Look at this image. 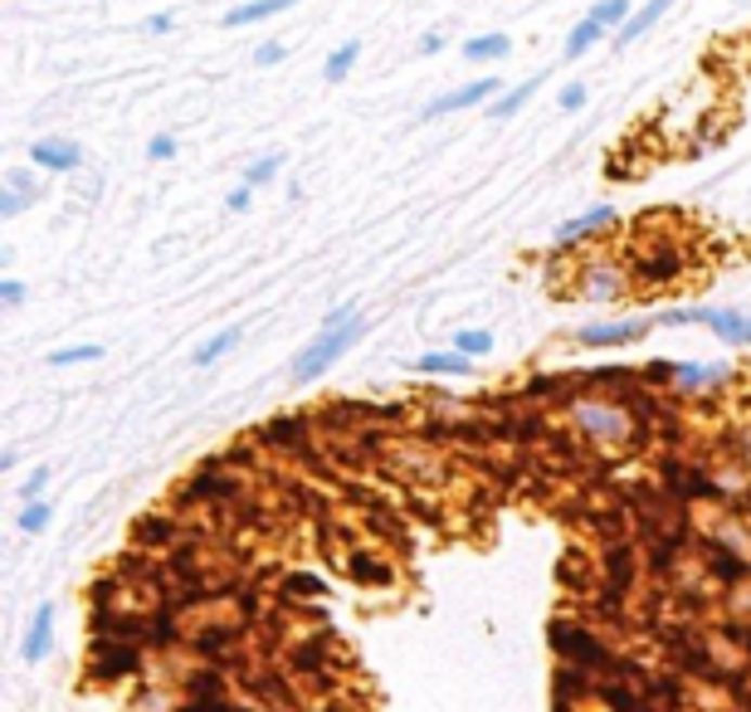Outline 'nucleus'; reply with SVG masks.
Segmentation results:
<instances>
[{"instance_id":"nucleus-37","label":"nucleus","mask_w":751,"mask_h":712,"mask_svg":"<svg viewBox=\"0 0 751 712\" xmlns=\"http://www.w3.org/2000/svg\"><path fill=\"white\" fill-rule=\"evenodd\" d=\"M731 454H737L741 464L751 468V425H741V429H737V439H731Z\"/></svg>"},{"instance_id":"nucleus-31","label":"nucleus","mask_w":751,"mask_h":712,"mask_svg":"<svg viewBox=\"0 0 751 712\" xmlns=\"http://www.w3.org/2000/svg\"><path fill=\"white\" fill-rule=\"evenodd\" d=\"M49 478H54V468H49V464L29 468L25 483H20V503H39V497H44V488H49Z\"/></svg>"},{"instance_id":"nucleus-1","label":"nucleus","mask_w":751,"mask_h":712,"mask_svg":"<svg viewBox=\"0 0 751 712\" xmlns=\"http://www.w3.org/2000/svg\"><path fill=\"white\" fill-rule=\"evenodd\" d=\"M561 419H566V435L591 449H639L649 439V429L639 425V415L620 396H595V390L571 396L561 400Z\"/></svg>"},{"instance_id":"nucleus-21","label":"nucleus","mask_w":751,"mask_h":712,"mask_svg":"<svg viewBox=\"0 0 751 712\" xmlns=\"http://www.w3.org/2000/svg\"><path fill=\"white\" fill-rule=\"evenodd\" d=\"M239 341H244V327H220L210 341H200V347H195V366L205 371V366H215V361H224L234 347H239Z\"/></svg>"},{"instance_id":"nucleus-9","label":"nucleus","mask_w":751,"mask_h":712,"mask_svg":"<svg viewBox=\"0 0 751 712\" xmlns=\"http://www.w3.org/2000/svg\"><path fill=\"white\" fill-rule=\"evenodd\" d=\"M312 439H318V425H312V419H298V415H279L259 429V444H269L273 454H293V458H308Z\"/></svg>"},{"instance_id":"nucleus-8","label":"nucleus","mask_w":751,"mask_h":712,"mask_svg":"<svg viewBox=\"0 0 751 712\" xmlns=\"http://www.w3.org/2000/svg\"><path fill=\"white\" fill-rule=\"evenodd\" d=\"M624 263L634 269V283H639V288H659V283H678V269L688 259H683V249H673V244L649 240L644 249H634Z\"/></svg>"},{"instance_id":"nucleus-17","label":"nucleus","mask_w":751,"mask_h":712,"mask_svg":"<svg viewBox=\"0 0 751 712\" xmlns=\"http://www.w3.org/2000/svg\"><path fill=\"white\" fill-rule=\"evenodd\" d=\"M673 5H678V0H644V5L630 15V25H624L620 35H610V39H614V49H624V44H634V39H639V35H649V29L659 25V20L669 15Z\"/></svg>"},{"instance_id":"nucleus-12","label":"nucleus","mask_w":751,"mask_h":712,"mask_svg":"<svg viewBox=\"0 0 751 712\" xmlns=\"http://www.w3.org/2000/svg\"><path fill=\"white\" fill-rule=\"evenodd\" d=\"M410 371H415V376H429V380H464V376H474V361L458 357L454 347H439V351H419V357L410 361Z\"/></svg>"},{"instance_id":"nucleus-35","label":"nucleus","mask_w":751,"mask_h":712,"mask_svg":"<svg viewBox=\"0 0 751 712\" xmlns=\"http://www.w3.org/2000/svg\"><path fill=\"white\" fill-rule=\"evenodd\" d=\"M146 156H152V161H171V156H176V137L171 132H156L152 142H146Z\"/></svg>"},{"instance_id":"nucleus-16","label":"nucleus","mask_w":751,"mask_h":712,"mask_svg":"<svg viewBox=\"0 0 751 712\" xmlns=\"http://www.w3.org/2000/svg\"><path fill=\"white\" fill-rule=\"evenodd\" d=\"M341 571H347L357 585H390L396 581V566L380 561L376 552H347L341 556Z\"/></svg>"},{"instance_id":"nucleus-33","label":"nucleus","mask_w":751,"mask_h":712,"mask_svg":"<svg viewBox=\"0 0 751 712\" xmlns=\"http://www.w3.org/2000/svg\"><path fill=\"white\" fill-rule=\"evenodd\" d=\"M25 298H29V288L20 279H0V308H25Z\"/></svg>"},{"instance_id":"nucleus-10","label":"nucleus","mask_w":751,"mask_h":712,"mask_svg":"<svg viewBox=\"0 0 751 712\" xmlns=\"http://www.w3.org/2000/svg\"><path fill=\"white\" fill-rule=\"evenodd\" d=\"M497 98V78H474V83H458V88H449V93H439V98H429L425 103V122H435V117H449V113H464V107H488Z\"/></svg>"},{"instance_id":"nucleus-11","label":"nucleus","mask_w":751,"mask_h":712,"mask_svg":"<svg viewBox=\"0 0 751 712\" xmlns=\"http://www.w3.org/2000/svg\"><path fill=\"white\" fill-rule=\"evenodd\" d=\"M29 166H35V171H49V176H68L83 166V146L68 142V137H39V142L29 146Z\"/></svg>"},{"instance_id":"nucleus-19","label":"nucleus","mask_w":751,"mask_h":712,"mask_svg":"<svg viewBox=\"0 0 751 712\" xmlns=\"http://www.w3.org/2000/svg\"><path fill=\"white\" fill-rule=\"evenodd\" d=\"M513 54V39L507 35H474V39H464V59L468 64H503V59Z\"/></svg>"},{"instance_id":"nucleus-30","label":"nucleus","mask_w":751,"mask_h":712,"mask_svg":"<svg viewBox=\"0 0 751 712\" xmlns=\"http://www.w3.org/2000/svg\"><path fill=\"white\" fill-rule=\"evenodd\" d=\"M653 327H702V308H659Z\"/></svg>"},{"instance_id":"nucleus-34","label":"nucleus","mask_w":751,"mask_h":712,"mask_svg":"<svg viewBox=\"0 0 751 712\" xmlns=\"http://www.w3.org/2000/svg\"><path fill=\"white\" fill-rule=\"evenodd\" d=\"M288 59V44H279V39H263L259 49H254V64L259 68H273V64H283Z\"/></svg>"},{"instance_id":"nucleus-5","label":"nucleus","mask_w":751,"mask_h":712,"mask_svg":"<svg viewBox=\"0 0 751 712\" xmlns=\"http://www.w3.org/2000/svg\"><path fill=\"white\" fill-rule=\"evenodd\" d=\"M152 659L142 644H122V639H93L88 649V678L98 683H117V678H146Z\"/></svg>"},{"instance_id":"nucleus-13","label":"nucleus","mask_w":751,"mask_h":712,"mask_svg":"<svg viewBox=\"0 0 751 712\" xmlns=\"http://www.w3.org/2000/svg\"><path fill=\"white\" fill-rule=\"evenodd\" d=\"M49 653H54V605H39L35 614H29V630H25V644H20V659L25 663H44Z\"/></svg>"},{"instance_id":"nucleus-20","label":"nucleus","mask_w":751,"mask_h":712,"mask_svg":"<svg viewBox=\"0 0 751 712\" xmlns=\"http://www.w3.org/2000/svg\"><path fill=\"white\" fill-rule=\"evenodd\" d=\"M279 595H283V600H293V605L322 600V595H327V581H322L318 571H288V575L279 581Z\"/></svg>"},{"instance_id":"nucleus-6","label":"nucleus","mask_w":751,"mask_h":712,"mask_svg":"<svg viewBox=\"0 0 751 712\" xmlns=\"http://www.w3.org/2000/svg\"><path fill=\"white\" fill-rule=\"evenodd\" d=\"M653 332V318H610V322H581L571 332V347L581 351H614V347H639Z\"/></svg>"},{"instance_id":"nucleus-38","label":"nucleus","mask_w":751,"mask_h":712,"mask_svg":"<svg viewBox=\"0 0 751 712\" xmlns=\"http://www.w3.org/2000/svg\"><path fill=\"white\" fill-rule=\"evenodd\" d=\"M146 35H171V29H176V15H146Z\"/></svg>"},{"instance_id":"nucleus-27","label":"nucleus","mask_w":751,"mask_h":712,"mask_svg":"<svg viewBox=\"0 0 751 712\" xmlns=\"http://www.w3.org/2000/svg\"><path fill=\"white\" fill-rule=\"evenodd\" d=\"M49 522H54V507L39 497V503H20V517H15V527L25 536H39V532H49Z\"/></svg>"},{"instance_id":"nucleus-36","label":"nucleus","mask_w":751,"mask_h":712,"mask_svg":"<svg viewBox=\"0 0 751 712\" xmlns=\"http://www.w3.org/2000/svg\"><path fill=\"white\" fill-rule=\"evenodd\" d=\"M224 205H230L234 215H244V210H249V205H254V185H244V181H239L230 195H224Z\"/></svg>"},{"instance_id":"nucleus-26","label":"nucleus","mask_w":751,"mask_h":712,"mask_svg":"<svg viewBox=\"0 0 751 712\" xmlns=\"http://www.w3.org/2000/svg\"><path fill=\"white\" fill-rule=\"evenodd\" d=\"M107 347H93V341H78V347H59L49 351V366L64 371V366H88V361H103Z\"/></svg>"},{"instance_id":"nucleus-7","label":"nucleus","mask_w":751,"mask_h":712,"mask_svg":"<svg viewBox=\"0 0 751 712\" xmlns=\"http://www.w3.org/2000/svg\"><path fill=\"white\" fill-rule=\"evenodd\" d=\"M731 380H737V366H727V361H678L669 396L673 400H712V396H722Z\"/></svg>"},{"instance_id":"nucleus-22","label":"nucleus","mask_w":751,"mask_h":712,"mask_svg":"<svg viewBox=\"0 0 751 712\" xmlns=\"http://www.w3.org/2000/svg\"><path fill=\"white\" fill-rule=\"evenodd\" d=\"M605 35H610V29H605L600 20H591V15H585V20H575V25H571V35H566V44H561V54H566V59H581L585 49H595Z\"/></svg>"},{"instance_id":"nucleus-28","label":"nucleus","mask_w":751,"mask_h":712,"mask_svg":"<svg viewBox=\"0 0 751 712\" xmlns=\"http://www.w3.org/2000/svg\"><path fill=\"white\" fill-rule=\"evenodd\" d=\"M283 171V152H263V156H254L249 166H244V185H273V176Z\"/></svg>"},{"instance_id":"nucleus-23","label":"nucleus","mask_w":751,"mask_h":712,"mask_svg":"<svg viewBox=\"0 0 751 712\" xmlns=\"http://www.w3.org/2000/svg\"><path fill=\"white\" fill-rule=\"evenodd\" d=\"M357 59H361V39H341V44L322 59V78H327V83H341V78L357 68Z\"/></svg>"},{"instance_id":"nucleus-14","label":"nucleus","mask_w":751,"mask_h":712,"mask_svg":"<svg viewBox=\"0 0 751 712\" xmlns=\"http://www.w3.org/2000/svg\"><path fill=\"white\" fill-rule=\"evenodd\" d=\"M702 327H708L722 347H747L751 312H741V308H702Z\"/></svg>"},{"instance_id":"nucleus-40","label":"nucleus","mask_w":751,"mask_h":712,"mask_svg":"<svg viewBox=\"0 0 751 712\" xmlns=\"http://www.w3.org/2000/svg\"><path fill=\"white\" fill-rule=\"evenodd\" d=\"M747 351H751V332H747Z\"/></svg>"},{"instance_id":"nucleus-3","label":"nucleus","mask_w":751,"mask_h":712,"mask_svg":"<svg viewBox=\"0 0 751 712\" xmlns=\"http://www.w3.org/2000/svg\"><path fill=\"white\" fill-rule=\"evenodd\" d=\"M575 298L585 302H620L634 293V269L610 254H581L575 259Z\"/></svg>"},{"instance_id":"nucleus-2","label":"nucleus","mask_w":751,"mask_h":712,"mask_svg":"<svg viewBox=\"0 0 751 712\" xmlns=\"http://www.w3.org/2000/svg\"><path fill=\"white\" fill-rule=\"evenodd\" d=\"M366 332H371L366 312H357V318H347V322H322V327L312 332L308 347L293 357V366H288L293 386H312V380H322L361 337H366Z\"/></svg>"},{"instance_id":"nucleus-25","label":"nucleus","mask_w":751,"mask_h":712,"mask_svg":"<svg viewBox=\"0 0 751 712\" xmlns=\"http://www.w3.org/2000/svg\"><path fill=\"white\" fill-rule=\"evenodd\" d=\"M634 10H639L634 0H595V5H591V20H600V25L610 29V35H620V29L630 25Z\"/></svg>"},{"instance_id":"nucleus-24","label":"nucleus","mask_w":751,"mask_h":712,"mask_svg":"<svg viewBox=\"0 0 751 712\" xmlns=\"http://www.w3.org/2000/svg\"><path fill=\"white\" fill-rule=\"evenodd\" d=\"M449 347H454L458 357L478 361V357H488V351H493L497 341H493V332H488V327H458L454 337H449Z\"/></svg>"},{"instance_id":"nucleus-15","label":"nucleus","mask_w":751,"mask_h":712,"mask_svg":"<svg viewBox=\"0 0 751 712\" xmlns=\"http://www.w3.org/2000/svg\"><path fill=\"white\" fill-rule=\"evenodd\" d=\"M293 5H302V0H239V5H230L220 15V25L224 29H249V25H263V20L283 15V10H293Z\"/></svg>"},{"instance_id":"nucleus-29","label":"nucleus","mask_w":751,"mask_h":712,"mask_svg":"<svg viewBox=\"0 0 751 712\" xmlns=\"http://www.w3.org/2000/svg\"><path fill=\"white\" fill-rule=\"evenodd\" d=\"M35 200H39V191H15V185H5V191H0V220H20Z\"/></svg>"},{"instance_id":"nucleus-39","label":"nucleus","mask_w":751,"mask_h":712,"mask_svg":"<svg viewBox=\"0 0 751 712\" xmlns=\"http://www.w3.org/2000/svg\"><path fill=\"white\" fill-rule=\"evenodd\" d=\"M439 49H444V35H439V29L419 35V54H439Z\"/></svg>"},{"instance_id":"nucleus-32","label":"nucleus","mask_w":751,"mask_h":712,"mask_svg":"<svg viewBox=\"0 0 751 712\" xmlns=\"http://www.w3.org/2000/svg\"><path fill=\"white\" fill-rule=\"evenodd\" d=\"M585 83H561V93H556V107H561V113H581L585 107Z\"/></svg>"},{"instance_id":"nucleus-4","label":"nucleus","mask_w":751,"mask_h":712,"mask_svg":"<svg viewBox=\"0 0 751 712\" xmlns=\"http://www.w3.org/2000/svg\"><path fill=\"white\" fill-rule=\"evenodd\" d=\"M614 224H620V210H614V205H591L585 215H571V220H561L552 234H546V254H575V249H585V244H600Z\"/></svg>"},{"instance_id":"nucleus-18","label":"nucleus","mask_w":751,"mask_h":712,"mask_svg":"<svg viewBox=\"0 0 751 712\" xmlns=\"http://www.w3.org/2000/svg\"><path fill=\"white\" fill-rule=\"evenodd\" d=\"M536 88H542V78H527V83H517V88H507V93H497L493 103L483 107V113L493 117V122H507V117H517L527 103H532V98H536Z\"/></svg>"}]
</instances>
